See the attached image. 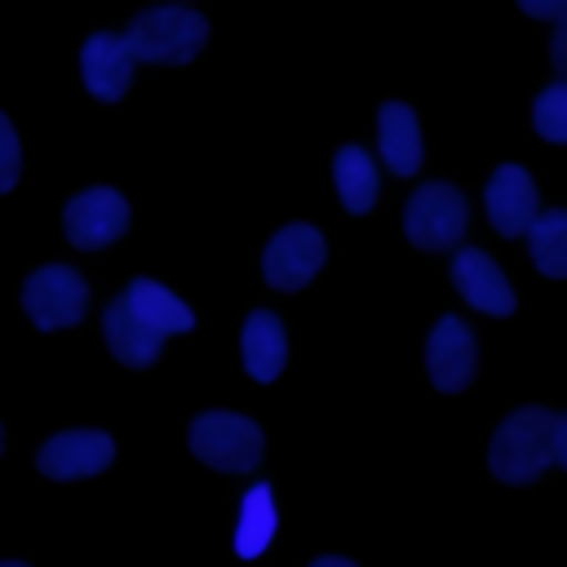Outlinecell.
Instances as JSON below:
<instances>
[{"instance_id": "cell-1", "label": "cell", "mask_w": 567, "mask_h": 567, "mask_svg": "<svg viewBox=\"0 0 567 567\" xmlns=\"http://www.w3.org/2000/svg\"><path fill=\"white\" fill-rule=\"evenodd\" d=\"M487 465L501 483H532L549 465H567V416L549 408L509 412L487 447Z\"/></svg>"}, {"instance_id": "cell-2", "label": "cell", "mask_w": 567, "mask_h": 567, "mask_svg": "<svg viewBox=\"0 0 567 567\" xmlns=\"http://www.w3.org/2000/svg\"><path fill=\"white\" fill-rule=\"evenodd\" d=\"M208 40V22L204 13L195 9H182V4H164V9H142L128 31H124V44L133 58L142 62H159V66H182L190 62Z\"/></svg>"}, {"instance_id": "cell-3", "label": "cell", "mask_w": 567, "mask_h": 567, "mask_svg": "<svg viewBox=\"0 0 567 567\" xmlns=\"http://www.w3.org/2000/svg\"><path fill=\"white\" fill-rule=\"evenodd\" d=\"M465 221H470V208H465V195L447 182H425L408 208H403V230L416 248L425 252H447L461 244L465 235Z\"/></svg>"}, {"instance_id": "cell-4", "label": "cell", "mask_w": 567, "mask_h": 567, "mask_svg": "<svg viewBox=\"0 0 567 567\" xmlns=\"http://www.w3.org/2000/svg\"><path fill=\"white\" fill-rule=\"evenodd\" d=\"M190 452L226 474H244L261 461V430L239 412H199L190 425Z\"/></svg>"}, {"instance_id": "cell-5", "label": "cell", "mask_w": 567, "mask_h": 567, "mask_svg": "<svg viewBox=\"0 0 567 567\" xmlns=\"http://www.w3.org/2000/svg\"><path fill=\"white\" fill-rule=\"evenodd\" d=\"M22 306L40 332H58V328L80 323L89 306V284L71 266H40L22 284Z\"/></svg>"}, {"instance_id": "cell-6", "label": "cell", "mask_w": 567, "mask_h": 567, "mask_svg": "<svg viewBox=\"0 0 567 567\" xmlns=\"http://www.w3.org/2000/svg\"><path fill=\"white\" fill-rule=\"evenodd\" d=\"M328 257V244L315 226L306 221H288L284 230H275V239L266 244V257H261V275L270 288L279 292H297L315 279V270L323 266Z\"/></svg>"}, {"instance_id": "cell-7", "label": "cell", "mask_w": 567, "mask_h": 567, "mask_svg": "<svg viewBox=\"0 0 567 567\" xmlns=\"http://www.w3.org/2000/svg\"><path fill=\"white\" fill-rule=\"evenodd\" d=\"M62 230L75 248H106L128 230V199L111 186H89L62 208Z\"/></svg>"}, {"instance_id": "cell-8", "label": "cell", "mask_w": 567, "mask_h": 567, "mask_svg": "<svg viewBox=\"0 0 567 567\" xmlns=\"http://www.w3.org/2000/svg\"><path fill=\"white\" fill-rule=\"evenodd\" d=\"M111 461H115V443H111V434H102V430H62V434H53V439L35 452L40 474H44V478H58V483L102 474Z\"/></svg>"}, {"instance_id": "cell-9", "label": "cell", "mask_w": 567, "mask_h": 567, "mask_svg": "<svg viewBox=\"0 0 567 567\" xmlns=\"http://www.w3.org/2000/svg\"><path fill=\"white\" fill-rule=\"evenodd\" d=\"M425 368H430V381L434 390L443 394H456L474 381V368H478V341L474 332L456 319V315H443L425 341Z\"/></svg>"}, {"instance_id": "cell-10", "label": "cell", "mask_w": 567, "mask_h": 567, "mask_svg": "<svg viewBox=\"0 0 567 567\" xmlns=\"http://www.w3.org/2000/svg\"><path fill=\"white\" fill-rule=\"evenodd\" d=\"M540 213V195H536V182L523 164H501L492 177H487V221L501 230V235H523Z\"/></svg>"}, {"instance_id": "cell-11", "label": "cell", "mask_w": 567, "mask_h": 567, "mask_svg": "<svg viewBox=\"0 0 567 567\" xmlns=\"http://www.w3.org/2000/svg\"><path fill=\"white\" fill-rule=\"evenodd\" d=\"M133 62H137V58L128 53L124 35H115V31H93V35L84 40V49H80V75H84L89 93L102 97V102H120V97L128 93V84H133Z\"/></svg>"}, {"instance_id": "cell-12", "label": "cell", "mask_w": 567, "mask_h": 567, "mask_svg": "<svg viewBox=\"0 0 567 567\" xmlns=\"http://www.w3.org/2000/svg\"><path fill=\"white\" fill-rule=\"evenodd\" d=\"M452 284H456V292L474 310H483V315H514V288H509V279L501 275V266L483 248H456Z\"/></svg>"}, {"instance_id": "cell-13", "label": "cell", "mask_w": 567, "mask_h": 567, "mask_svg": "<svg viewBox=\"0 0 567 567\" xmlns=\"http://www.w3.org/2000/svg\"><path fill=\"white\" fill-rule=\"evenodd\" d=\"M377 142H381V159L390 164L394 177H412L421 168V128H416V115L408 102H381Z\"/></svg>"}, {"instance_id": "cell-14", "label": "cell", "mask_w": 567, "mask_h": 567, "mask_svg": "<svg viewBox=\"0 0 567 567\" xmlns=\"http://www.w3.org/2000/svg\"><path fill=\"white\" fill-rule=\"evenodd\" d=\"M102 332H106L111 354H115L120 363H128V368L155 363V354H159V346H164V337H159L155 328H146V323L124 306V297L106 301V310H102Z\"/></svg>"}, {"instance_id": "cell-15", "label": "cell", "mask_w": 567, "mask_h": 567, "mask_svg": "<svg viewBox=\"0 0 567 567\" xmlns=\"http://www.w3.org/2000/svg\"><path fill=\"white\" fill-rule=\"evenodd\" d=\"M120 297H124V306H128L146 328H155L159 337H173V332H190V328H195L190 306L177 301V297H173L164 284H155V279H133Z\"/></svg>"}, {"instance_id": "cell-16", "label": "cell", "mask_w": 567, "mask_h": 567, "mask_svg": "<svg viewBox=\"0 0 567 567\" xmlns=\"http://www.w3.org/2000/svg\"><path fill=\"white\" fill-rule=\"evenodd\" d=\"M239 346H244V368L257 381H275L284 372V363H288V337H284V323L270 310H252L244 319Z\"/></svg>"}, {"instance_id": "cell-17", "label": "cell", "mask_w": 567, "mask_h": 567, "mask_svg": "<svg viewBox=\"0 0 567 567\" xmlns=\"http://www.w3.org/2000/svg\"><path fill=\"white\" fill-rule=\"evenodd\" d=\"M332 177H337L346 213H368L377 204V164L363 146H354V142L341 146L337 159H332Z\"/></svg>"}, {"instance_id": "cell-18", "label": "cell", "mask_w": 567, "mask_h": 567, "mask_svg": "<svg viewBox=\"0 0 567 567\" xmlns=\"http://www.w3.org/2000/svg\"><path fill=\"white\" fill-rule=\"evenodd\" d=\"M270 536H275V496H270L266 483H257V487L244 496V505H239L235 554H239V558H257V554H266Z\"/></svg>"}, {"instance_id": "cell-19", "label": "cell", "mask_w": 567, "mask_h": 567, "mask_svg": "<svg viewBox=\"0 0 567 567\" xmlns=\"http://www.w3.org/2000/svg\"><path fill=\"white\" fill-rule=\"evenodd\" d=\"M523 235H532V261H536V270L549 275V279H563L567 275V213L563 208L536 213V221Z\"/></svg>"}, {"instance_id": "cell-20", "label": "cell", "mask_w": 567, "mask_h": 567, "mask_svg": "<svg viewBox=\"0 0 567 567\" xmlns=\"http://www.w3.org/2000/svg\"><path fill=\"white\" fill-rule=\"evenodd\" d=\"M532 124L545 142H567V84H549L536 106H532Z\"/></svg>"}, {"instance_id": "cell-21", "label": "cell", "mask_w": 567, "mask_h": 567, "mask_svg": "<svg viewBox=\"0 0 567 567\" xmlns=\"http://www.w3.org/2000/svg\"><path fill=\"white\" fill-rule=\"evenodd\" d=\"M22 173V151H18V133L9 124V115L0 111V190H13Z\"/></svg>"}, {"instance_id": "cell-22", "label": "cell", "mask_w": 567, "mask_h": 567, "mask_svg": "<svg viewBox=\"0 0 567 567\" xmlns=\"http://www.w3.org/2000/svg\"><path fill=\"white\" fill-rule=\"evenodd\" d=\"M518 9L532 13V18H549V22L567 18V0H518Z\"/></svg>"}, {"instance_id": "cell-23", "label": "cell", "mask_w": 567, "mask_h": 567, "mask_svg": "<svg viewBox=\"0 0 567 567\" xmlns=\"http://www.w3.org/2000/svg\"><path fill=\"white\" fill-rule=\"evenodd\" d=\"M310 567H354L350 558H337V554H323V558H315Z\"/></svg>"}, {"instance_id": "cell-24", "label": "cell", "mask_w": 567, "mask_h": 567, "mask_svg": "<svg viewBox=\"0 0 567 567\" xmlns=\"http://www.w3.org/2000/svg\"><path fill=\"white\" fill-rule=\"evenodd\" d=\"M0 567H27V563H13V558H4V563H0Z\"/></svg>"}, {"instance_id": "cell-25", "label": "cell", "mask_w": 567, "mask_h": 567, "mask_svg": "<svg viewBox=\"0 0 567 567\" xmlns=\"http://www.w3.org/2000/svg\"><path fill=\"white\" fill-rule=\"evenodd\" d=\"M0 443H4V439H0Z\"/></svg>"}]
</instances>
